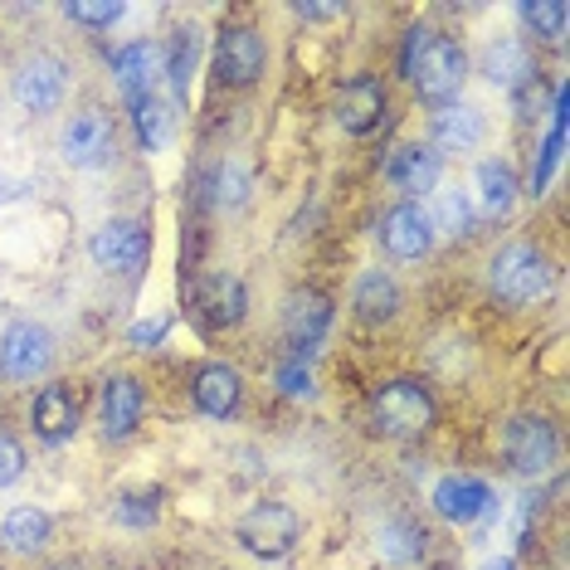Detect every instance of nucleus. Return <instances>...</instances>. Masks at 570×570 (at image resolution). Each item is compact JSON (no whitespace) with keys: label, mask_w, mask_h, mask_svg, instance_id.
<instances>
[{"label":"nucleus","mask_w":570,"mask_h":570,"mask_svg":"<svg viewBox=\"0 0 570 570\" xmlns=\"http://www.w3.org/2000/svg\"><path fill=\"white\" fill-rule=\"evenodd\" d=\"M24 473V449L10 434H0V488H10Z\"/></svg>","instance_id":"obj_33"},{"label":"nucleus","mask_w":570,"mask_h":570,"mask_svg":"<svg viewBox=\"0 0 570 570\" xmlns=\"http://www.w3.org/2000/svg\"><path fill=\"white\" fill-rule=\"evenodd\" d=\"M327 327H332V297H322L317 288H303L288 297V307H283V332H288V342H293V356L317 352Z\"/></svg>","instance_id":"obj_12"},{"label":"nucleus","mask_w":570,"mask_h":570,"mask_svg":"<svg viewBox=\"0 0 570 570\" xmlns=\"http://www.w3.org/2000/svg\"><path fill=\"white\" fill-rule=\"evenodd\" d=\"M278 391L283 395H313V371H307L303 356H288L278 366Z\"/></svg>","instance_id":"obj_31"},{"label":"nucleus","mask_w":570,"mask_h":570,"mask_svg":"<svg viewBox=\"0 0 570 570\" xmlns=\"http://www.w3.org/2000/svg\"><path fill=\"white\" fill-rule=\"evenodd\" d=\"M63 161L83 166V171H98V166L112 161V118L102 108H83L73 112L69 127H63Z\"/></svg>","instance_id":"obj_10"},{"label":"nucleus","mask_w":570,"mask_h":570,"mask_svg":"<svg viewBox=\"0 0 570 570\" xmlns=\"http://www.w3.org/2000/svg\"><path fill=\"white\" fill-rule=\"evenodd\" d=\"M381 118H385V88H381V79L356 73L352 83H342V94H336V122H342V132L366 137V132L381 127Z\"/></svg>","instance_id":"obj_13"},{"label":"nucleus","mask_w":570,"mask_h":570,"mask_svg":"<svg viewBox=\"0 0 570 570\" xmlns=\"http://www.w3.org/2000/svg\"><path fill=\"white\" fill-rule=\"evenodd\" d=\"M303 20H327V16H342V6H297Z\"/></svg>","instance_id":"obj_36"},{"label":"nucleus","mask_w":570,"mask_h":570,"mask_svg":"<svg viewBox=\"0 0 570 570\" xmlns=\"http://www.w3.org/2000/svg\"><path fill=\"white\" fill-rule=\"evenodd\" d=\"M439 171H444V161H439L434 147H424V141H410V147H400L391 161H385V180H391L395 190H405V196H430L439 186Z\"/></svg>","instance_id":"obj_16"},{"label":"nucleus","mask_w":570,"mask_h":570,"mask_svg":"<svg viewBox=\"0 0 570 570\" xmlns=\"http://www.w3.org/2000/svg\"><path fill=\"white\" fill-rule=\"evenodd\" d=\"M483 570H517L512 561H492V566H483Z\"/></svg>","instance_id":"obj_37"},{"label":"nucleus","mask_w":570,"mask_h":570,"mask_svg":"<svg viewBox=\"0 0 570 570\" xmlns=\"http://www.w3.org/2000/svg\"><path fill=\"white\" fill-rule=\"evenodd\" d=\"M88 254H94V264L108 268V274L137 278L141 264H147V254H151V239L141 225H132V219H108V225L88 239Z\"/></svg>","instance_id":"obj_5"},{"label":"nucleus","mask_w":570,"mask_h":570,"mask_svg":"<svg viewBox=\"0 0 570 570\" xmlns=\"http://www.w3.org/2000/svg\"><path fill=\"white\" fill-rule=\"evenodd\" d=\"M10 94H16V102L24 112H55L63 102V94H69V69H63L55 55H35L16 69Z\"/></svg>","instance_id":"obj_9"},{"label":"nucleus","mask_w":570,"mask_h":570,"mask_svg":"<svg viewBox=\"0 0 570 570\" xmlns=\"http://www.w3.org/2000/svg\"><path fill=\"white\" fill-rule=\"evenodd\" d=\"M297 537H303V522H297V512L288 502H258V508H249L239 522L244 551L264 556V561H283V556L297 547Z\"/></svg>","instance_id":"obj_4"},{"label":"nucleus","mask_w":570,"mask_h":570,"mask_svg":"<svg viewBox=\"0 0 570 570\" xmlns=\"http://www.w3.org/2000/svg\"><path fill=\"white\" fill-rule=\"evenodd\" d=\"M561 147H566V122H556L551 137H547V147H541V161L531 166V190H527V196H541V190H547L556 161H561Z\"/></svg>","instance_id":"obj_29"},{"label":"nucleus","mask_w":570,"mask_h":570,"mask_svg":"<svg viewBox=\"0 0 570 570\" xmlns=\"http://www.w3.org/2000/svg\"><path fill=\"white\" fill-rule=\"evenodd\" d=\"M556 430L541 414H522V420L508 424V434H502V453H508V463L522 478H541L556 463Z\"/></svg>","instance_id":"obj_7"},{"label":"nucleus","mask_w":570,"mask_h":570,"mask_svg":"<svg viewBox=\"0 0 570 570\" xmlns=\"http://www.w3.org/2000/svg\"><path fill=\"white\" fill-rule=\"evenodd\" d=\"M239 371L235 366H205L200 375H196V405L210 414V420H229V414L239 410Z\"/></svg>","instance_id":"obj_21"},{"label":"nucleus","mask_w":570,"mask_h":570,"mask_svg":"<svg viewBox=\"0 0 570 570\" xmlns=\"http://www.w3.org/2000/svg\"><path fill=\"white\" fill-rule=\"evenodd\" d=\"M141 410H147V395H141V385L132 375H112L108 385H102L98 395V420H102V434L108 439H127L137 430Z\"/></svg>","instance_id":"obj_15"},{"label":"nucleus","mask_w":570,"mask_h":570,"mask_svg":"<svg viewBox=\"0 0 570 570\" xmlns=\"http://www.w3.org/2000/svg\"><path fill=\"white\" fill-rule=\"evenodd\" d=\"M473 186H478V215L502 219V215L512 210V200H517V176H512L508 161H483V166H478V176H473Z\"/></svg>","instance_id":"obj_23"},{"label":"nucleus","mask_w":570,"mask_h":570,"mask_svg":"<svg viewBox=\"0 0 570 570\" xmlns=\"http://www.w3.org/2000/svg\"><path fill=\"white\" fill-rule=\"evenodd\" d=\"M166 332H171V322H166V317H147V322H137V327L127 332V336H132L137 352H151V346L166 342Z\"/></svg>","instance_id":"obj_34"},{"label":"nucleus","mask_w":570,"mask_h":570,"mask_svg":"<svg viewBox=\"0 0 570 570\" xmlns=\"http://www.w3.org/2000/svg\"><path fill=\"white\" fill-rule=\"evenodd\" d=\"M483 141V112L469 102H444L434 112V147L439 151H473Z\"/></svg>","instance_id":"obj_20"},{"label":"nucleus","mask_w":570,"mask_h":570,"mask_svg":"<svg viewBox=\"0 0 570 570\" xmlns=\"http://www.w3.org/2000/svg\"><path fill=\"white\" fill-rule=\"evenodd\" d=\"M69 20L94 24V30H108V24L122 20V6H83V0H73V6H69Z\"/></svg>","instance_id":"obj_32"},{"label":"nucleus","mask_w":570,"mask_h":570,"mask_svg":"<svg viewBox=\"0 0 570 570\" xmlns=\"http://www.w3.org/2000/svg\"><path fill=\"white\" fill-rule=\"evenodd\" d=\"M424 531L414 527V522H385L381 527V551H385V561H395V566H410V561H420L424 556Z\"/></svg>","instance_id":"obj_27"},{"label":"nucleus","mask_w":570,"mask_h":570,"mask_svg":"<svg viewBox=\"0 0 570 570\" xmlns=\"http://www.w3.org/2000/svg\"><path fill=\"white\" fill-rule=\"evenodd\" d=\"M483 73L498 88H517V83H527L531 79V55H527V45H517V40H502V45H492L488 49V59H483Z\"/></svg>","instance_id":"obj_25"},{"label":"nucleus","mask_w":570,"mask_h":570,"mask_svg":"<svg viewBox=\"0 0 570 570\" xmlns=\"http://www.w3.org/2000/svg\"><path fill=\"white\" fill-rule=\"evenodd\" d=\"M430 502H434V512L444 517V522H459V527H469L478 522V517H488L492 512V492L488 483H478V478H439L434 492H430Z\"/></svg>","instance_id":"obj_14"},{"label":"nucleus","mask_w":570,"mask_h":570,"mask_svg":"<svg viewBox=\"0 0 570 570\" xmlns=\"http://www.w3.org/2000/svg\"><path fill=\"white\" fill-rule=\"evenodd\" d=\"M488 283H492V293H498L502 303L527 307V303H537V297L551 293L556 268H551V258L541 254L537 244H508V249L492 254Z\"/></svg>","instance_id":"obj_2"},{"label":"nucleus","mask_w":570,"mask_h":570,"mask_svg":"<svg viewBox=\"0 0 570 570\" xmlns=\"http://www.w3.org/2000/svg\"><path fill=\"white\" fill-rule=\"evenodd\" d=\"M268 63V49H264V35L249 30V24H229L219 30L215 40V73L235 88H249Z\"/></svg>","instance_id":"obj_8"},{"label":"nucleus","mask_w":570,"mask_h":570,"mask_svg":"<svg viewBox=\"0 0 570 570\" xmlns=\"http://www.w3.org/2000/svg\"><path fill=\"white\" fill-rule=\"evenodd\" d=\"M430 225L444 229L449 239L473 235V200L463 196V190H444V196H439V205H434V215H430Z\"/></svg>","instance_id":"obj_28"},{"label":"nucleus","mask_w":570,"mask_h":570,"mask_svg":"<svg viewBox=\"0 0 570 570\" xmlns=\"http://www.w3.org/2000/svg\"><path fill=\"white\" fill-rule=\"evenodd\" d=\"M352 307H356L361 322H391L400 313V283L385 274V268H371V274L356 278Z\"/></svg>","instance_id":"obj_22"},{"label":"nucleus","mask_w":570,"mask_h":570,"mask_svg":"<svg viewBox=\"0 0 570 570\" xmlns=\"http://www.w3.org/2000/svg\"><path fill=\"white\" fill-rule=\"evenodd\" d=\"M132 122H137V137L147 141V151H161L166 141H171L176 112H171V102H161L157 94H151V98H137L132 102Z\"/></svg>","instance_id":"obj_26"},{"label":"nucleus","mask_w":570,"mask_h":570,"mask_svg":"<svg viewBox=\"0 0 570 570\" xmlns=\"http://www.w3.org/2000/svg\"><path fill=\"white\" fill-rule=\"evenodd\" d=\"M434 244V225H430V210H420L414 200L395 205V210L381 215V249L410 264V258H424Z\"/></svg>","instance_id":"obj_11"},{"label":"nucleus","mask_w":570,"mask_h":570,"mask_svg":"<svg viewBox=\"0 0 570 570\" xmlns=\"http://www.w3.org/2000/svg\"><path fill=\"white\" fill-rule=\"evenodd\" d=\"M196 307L205 313V322H215V327H235L244 317V307H249V297H244V283L235 274H210L196 288Z\"/></svg>","instance_id":"obj_18"},{"label":"nucleus","mask_w":570,"mask_h":570,"mask_svg":"<svg viewBox=\"0 0 570 570\" xmlns=\"http://www.w3.org/2000/svg\"><path fill=\"white\" fill-rule=\"evenodd\" d=\"M55 361V336H49L40 322H16L0 336V375L6 381H35V375L49 371Z\"/></svg>","instance_id":"obj_6"},{"label":"nucleus","mask_w":570,"mask_h":570,"mask_svg":"<svg viewBox=\"0 0 570 570\" xmlns=\"http://www.w3.org/2000/svg\"><path fill=\"white\" fill-rule=\"evenodd\" d=\"M0 541H6L10 551H20V556H35L49 541V512H40V508L6 512V522H0Z\"/></svg>","instance_id":"obj_24"},{"label":"nucleus","mask_w":570,"mask_h":570,"mask_svg":"<svg viewBox=\"0 0 570 570\" xmlns=\"http://www.w3.org/2000/svg\"><path fill=\"white\" fill-rule=\"evenodd\" d=\"M79 430V405H73V395L63 391V385H45L40 395H35V434L45 439V444H63V439H73Z\"/></svg>","instance_id":"obj_19"},{"label":"nucleus","mask_w":570,"mask_h":570,"mask_svg":"<svg viewBox=\"0 0 570 570\" xmlns=\"http://www.w3.org/2000/svg\"><path fill=\"white\" fill-rule=\"evenodd\" d=\"M405 73H410V83L420 88V98L449 102L463 88V79H469V55L434 30H410Z\"/></svg>","instance_id":"obj_1"},{"label":"nucleus","mask_w":570,"mask_h":570,"mask_svg":"<svg viewBox=\"0 0 570 570\" xmlns=\"http://www.w3.org/2000/svg\"><path fill=\"white\" fill-rule=\"evenodd\" d=\"M522 20L531 30L547 35V40H561L566 35V6H522Z\"/></svg>","instance_id":"obj_30"},{"label":"nucleus","mask_w":570,"mask_h":570,"mask_svg":"<svg viewBox=\"0 0 570 570\" xmlns=\"http://www.w3.org/2000/svg\"><path fill=\"white\" fill-rule=\"evenodd\" d=\"M118 522L122 527H151V522H157V508H151V498H122Z\"/></svg>","instance_id":"obj_35"},{"label":"nucleus","mask_w":570,"mask_h":570,"mask_svg":"<svg viewBox=\"0 0 570 570\" xmlns=\"http://www.w3.org/2000/svg\"><path fill=\"white\" fill-rule=\"evenodd\" d=\"M375 424L391 439H414L434 424V395L420 381H391L375 395Z\"/></svg>","instance_id":"obj_3"},{"label":"nucleus","mask_w":570,"mask_h":570,"mask_svg":"<svg viewBox=\"0 0 570 570\" xmlns=\"http://www.w3.org/2000/svg\"><path fill=\"white\" fill-rule=\"evenodd\" d=\"M161 63H166V55L157 45H127V49H118L112 55V73H118V88L127 98H151L157 94V79H161Z\"/></svg>","instance_id":"obj_17"}]
</instances>
